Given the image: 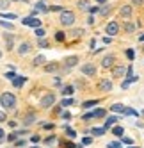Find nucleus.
Here are the masks:
<instances>
[{
    "label": "nucleus",
    "mask_w": 144,
    "mask_h": 148,
    "mask_svg": "<svg viewBox=\"0 0 144 148\" xmlns=\"http://www.w3.org/2000/svg\"><path fill=\"white\" fill-rule=\"evenodd\" d=\"M34 120H36V116H34V114H29L27 118H25V125H32Z\"/></svg>",
    "instance_id": "5701e85b"
},
{
    "label": "nucleus",
    "mask_w": 144,
    "mask_h": 148,
    "mask_svg": "<svg viewBox=\"0 0 144 148\" xmlns=\"http://www.w3.org/2000/svg\"><path fill=\"white\" fill-rule=\"evenodd\" d=\"M16 137H18V134H16V132H13V134H9V137H7V139H9V141H14Z\"/></svg>",
    "instance_id": "79ce46f5"
},
{
    "label": "nucleus",
    "mask_w": 144,
    "mask_h": 148,
    "mask_svg": "<svg viewBox=\"0 0 144 148\" xmlns=\"http://www.w3.org/2000/svg\"><path fill=\"white\" fill-rule=\"evenodd\" d=\"M62 146H64V148H77V146H75L73 143H69V141H68V143L64 141V143H62Z\"/></svg>",
    "instance_id": "4c0bfd02"
},
{
    "label": "nucleus",
    "mask_w": 144,
    "mask_h": 148,
    "mask_svg": "<svg viewBox=\"0 0 144 148\" xmlns=\"http://www.w3.org/2000/svg\"><path fill=\"white\" fill-rule=\"evenodd\" d=\"M5 41H7V48H13V34H5Z\"/></svg>",
    "instance_id": "412c9836"
},
{
    "label": "nucleus",
    "mask_w": 144,
    "mask_h": 148,
    "mask_svg": "<svg viewBox=\"0 0 144 148\" xmlns=\"http://www.w3.org/2000/svg\"><path fill=\"white\" fill-rule=\"evenodd\" d=\"M2 137H4V130H2V129H0V139H2Z\"/></svg>",
    "instance_id": "6e6d98bb"
},
{
    "label": "nucleus",
    "mask_w": 144,
    "mask_h": 148,
    "mask_svg": "<svg viewBox=\"0 0 144 148\" xmlns=\"http://www.w3.org/2000/svg\"><path fill=\"white\" fill-rule=\"evenodd\" d=\"M54 141H55V137H54V136H50V137H46V141H45V143H46V145H52Z\"/></svg>",
    "instance_id": "a19ab883"
},
{
    "label": "nucleus",
    "mask_w": 144,
    "mask_h": 148,
    "mask_svg": "<svg viewBox=\"0 0 144 148\" xmlns=\"http://www.w3.org/2000/svg\"><path fill=\"white\" fill-rule=\"evenodd\" d=\"M114 56H107L105 59H103V68H110V66H114Z\"/></svg>",
    "instance_id": "ddd939ff"
},
{
    "label": "nucleus",
    "mask_w": 144,
    "mask_h": 148,
    "mask_svg": "<svg viewBox=\"0 0 144 148\" xmlns=\"http://www.w3.org/2000/svg\"><path fill=\"white\" fill-rule=\"evenodd\" d=\"M125 30H126V32H133V30H135V25H132V23H125Z\"/></svg>",
    "instance_id": "a878e982"
},
{
    "label": "nucleus",
    "mask_w": 144,
    "mask_h": 148,
    "mask_svg": "<svg viewBox=\"0 0 144 148\" xmlns=\"http://www.w3.org/2000/svg\"><path fill=\"white\" fill-rule=\"evenodd\" d=\"M133 56H135V54H133V50H126V57H128L130 61L133 59Z\"/></svg>",
    "instance_id": "ea45409f"
},
{
    "label": "nucleus",
    "mask_w": 144,
    "mask_h": 148,
    "mask_svg": "<svg viewBox=\"0 0 144 148\" xmlns=\"http://www.w3.org/2000/svg\"><path fill=\"white\" fill-rule=\"evenodd\" d=\"M5 77H7V79H11V80H13V79H14L16 75H14V73H13V71H9V73H5Z\"/></svg>",
    "instance_id": "37998d69"
},
{
    "label": "nucleus",
    "mask_w": 144,
    "mask_h": 148,
    "mask_svg": "<svg viewBox=\"0 0 144 148\" xmlns=\"http://www.w3.org/2000/svg\"><path fill=\"white\" fill-rule=\"evenodd\" d=\"M89 11H91V13H92V14H94V13H98V11H100V9H98V7H96V5H94V7H91V9H89Z\"/></svg>",
    "instance_id": "8fccbe9b"
},
{
    "label": "nucleus",
    "mask_w": 144,
    "mask_h": 148,
    "mask_svg": "<svg viewBox=\"0 0 144 148\" xmlns=\"http://www.w3.org/2000/svg\"><path fill=\"white\" fill-rule=\"evenodd\" d=\"M78 7L86 9V7H87V0H80V2H78Z\"/></svg>",
    "instance_id": "e433bc0d"
},
{
    "label": "nucleus",
    "mask_w": 144,
    "mask_h": 148,
    "mask_svg": "<svg viewBox=\"0 0 144 148\" xmlns=\"http://www.w3.org/2000/svg\"><path fill=\"white\" fill-rule=\"evenodd\" d=\"M36 36H37V38H43V36H45V30L41 29V27H39V29H36Z\"/></svg>",
    "instance_id": "7c9ffc66"
},
{
    "label": "nucleus",
    "mask_w": 144,
    "mask_h": 148,
    "mask_svg": "<svg viewBox=\"0 0 144 148\" xmlns=\"http://www.w3.org/2000/svg\"><path fill=\"white\" fill-rule=\"evenodd\" d=\"M60 23L69 27V25H73L75 23V13H71V11H60Z\"/></svg>",
    "instance_id": "f03ea898"
},
{
    "label": "nucleus",
    "mask_w": 144,
    "mask_h": 148,
    "mask_svg": "<svg viewBox=\"0 0 144 148\" xmlns=\"http://www.w3.org/2000/svg\"><path fill=\"white\" fill-rule=\"evenodd\" d=\"M66 132H68V136H69V137H75V136H77V134H75V130H73V129H69V127L66 129Z\"/></svg>",
    "instance_id": "c9c22d12"
},
{
    "label": "nucleus",
    "mask_w": 144,
    "mask_h": 148,
    "mask_svg": "<svg viewBox=\"0 0 144 148\" xmlns=\"http://www.w3.org/2000/svg\"><path fill=\"white\" fill-rule=\"evenodd\" d=\"M118 120H119L118 116H109V118H107V121H105V127H103V129H105V130H107V129H110V127L114 125Z\"/></svg>",
    "instance_id": "f8f14e48"
},
{
    "label": "nucleus",
    "mask_w": 144,
    "mask_h": 148,
    "mask_svg": "<svg viewBox=\"0 0 144 148\" xmlns=\"http://www.w3.org/2000/svg\"><path fill=\"white\" fill-rule=\"evenodd\" d=\"M125 73H126L125 66H114V70H112V75H114V77H123Z\"/></svg>",
    "instance_id": "6e6552de"
},
{
    "label": "nucleus",
    "mask_w": 144,
    "mask_h": 148,
    "mask_svg": "<svg viewBox=\"0 0 144 148\" xmlns=\"http://www.w3.org/2000/svg\"><path fill=\"white\" fill-rule=\"evenodd\" d=\"M29 52H30V45L29 43H22L18 47V54L20 56H25V54H29Z\"/></svg>",
    "instance_id": "9b49d317"
},
{
    "label": "nucleus",
    "mask_w": 144,
    "mask_h": 148,
    "mask_svg": "<svg viewBox=\"0 0 144 148\" xmlns=\"http://www.w3.org/2000/svg\"><path fill=\"white\" fill-rule=\"evenodd\" d=\"M55 102V97H54V93H48L43 97V100H41V107H52Z\"/></svg>",
    "instance_id": "20e7f679"
},
{
    "label": "nucleus",
    "mask_w": 144,
    "mask_h": 148,
    "mask_svg": "<svg viewBox=\"0 0 144 148\" xmlns=\"http://www.w3.org/2000/svg\"><path fill=\"white\" fill-rule=\"evenodd\" d=\"M32 143H39V136H32V139H30Z\"/></svg>",
    "instance_id": "de8ad7c7"
},
{
    "label": "nucleus",
    "mask_w": 144,
    "mask_h": 148,
    "mask_svg": "<svg viewBox=\"0 0 144 148\" xmlns=\"http://www.w3.org/2000/svg\"><path fill=\"white\" fill-rule=\"evenodd\" d=\"M91 114H92V118H105L107 112H105V109H96V111H92Z\"/></svg>",
    "instance_id": "4468645a"
},
{
    "label": "nucleus",
    "mask_w": 144,
    "mask_h": 148,
    "mask_svg": "<svg viewBox=\"0 0 144 148\" xmlns=\"http://www.w3.org/2000/svg\"><path fill=\"white\" fill-rule=\"evenodd\" d=\"M139 39H141V41H144V34H142V36H141V38H139Z\"/></svg>",
    "instance_id": "13d9d810"
},
{
    "label": "nucleus",
    "mask_w": 144,
    "mask_h": 148,
    "mask_svg": "<svg viewBox=\"0 0 144 148\" xmlns=\"http://www.w3.org/2000/svg\"><path fill=\"white\" fill-rule=\"evenodd\" d=\"M7 7H9V0H0V11H4Z\"/></svg>",
    "instance_id": "b1692460"
},
{
    "label": "nucleus",
    "mask_w": 144,
    "mask_h": 148,
    "mask_svg": "<svg viewBox=\"0 0 144 148\" xmlns=\"http://www.w3.org/2000/svg\"><path fill=\"white\" fill-rule=\"evenodd\" d=\"M91 118H92V114H86V116H84L82 120H84V121H87V120H91Z\"/></svg>",
    "instance_id": "603ef678"
},
{
    "label": "nucleus",
    "mask_w": 144,
    "mask_h": 148,
    "mask_svg": "<svg viewBox=\"0 0 144 148\" xmlns=\"http://www.w3.org/2000/svg\"><path fill=\"white\" fill-rule=\"evenodd\" d=\"M23 82H25V77H14V79H13L14 88H22V86H23Z\"/></svg>",
    "instance_id": "2eb2a0df"
},
{
    "label": "nucleus",
    "mask_w": 144,
    "mask_h": 148,
    "mask_svg": "<svg viewBox=\"0 0 144 148\" xmlns=\"http://www.w3.org/2000/svg\"><path fill=\"white\" fill-rule=\"evenodd\" d=\"M62 95H64V97L73 95V86H66V88H62Z\"/></svg>",
    "instance_id": "aec40b11"
},
{
    "label": "nucleus",
    "mask_w": 144,
    "mask_h": 148,
    "mask_svg": "<svg viewBox=\"0 0 144 148\" xmlns=\"http://www.w3.org/2000/svg\"><path fill=\"white\" fill-rule=\"evenodd\" d=\"M123 143H125V145H132V139H130V137H123Z\"/></svg>",
    "instance_id": "c03bdc74"
},
{
    "label": "nucleus",
    "mask_w": 144,
    "mask_h": 148,
    "mask_svg": "<svg viewBox=\"0 0 144 148\" xmlns=\"http://www.w3.org/2000/svg\"><path fill=\"white\" fill-rule=\"evenodd\" d=\"M52 11H62V7H60V5H54Z\"/></svg>",
    "instance_id": "3c124183"
},
{
    "label": "nucleus",
    "mask_w": 144,
    "mask_h": 148,
    "mask_svg": "<svg viewBox=\"0 0 144 148\" xmlns=\"http://www.w3.org/2000/svg\"><path fill=\"white\" fill-rule=\"evenodd\" d=\"M2 121H5V112L0 111V123H2Z\"/></svg>",
    "instance_id": "a18cd8bd"
},
{
    "label": "nucleus",
    "mask_w": 144,
    "mask_h": 148,
    "mask_svg": "<svg viewBox=\"0 0 144 148\" xmlns=\"http://www.w3.org/2000/svg\"><path fill=\"white\" fill-rule=\"evenodd\" d=\"M105 30H107V34H109V36H114V34H118L119 25H118L116 22H110V23L107 25V29H105Z\"/></svg>",
    "instance_id": "423d86ee"
},
{
    "label": "nucleus",
    "mask_w": 144,
    "mask_h": 148,
    "mask_svg": "<svg viewBox=\"0 0 144 148\" xmlns=\"http://www.w3.org/2000/svg\"><path fill=\"white\" fill-rule=\"evenodd\" d=\"M55 39L57 41H64V32H57L55 34Z\"/></svg>",
    "instance_id": "473e14b6"
},
{
    "label": "nucleus",
    "mask_w": 144,
    "mask_h": 148,
    "mask_svg": "<svg viewBox=\"0 0 144 148\" xmlns=\"http://www.w3.org/2000/svg\"><path fill=\"white\" fill-rule=\"evenodd\" d=\"M110 13V7L109 5H103V7H101V14H103V16H107Z\"/></svg>",
    "instance_id": "c85d7f7f"
},
{
    "label": "nucleus",
    "mask_w": 144,
    "mask_h": 148,
    "mask_svg": "<svg viewBox=\"0 0 144 148\" xmlns=\"http://www.w3.org/2000/svg\"><path fill=\"white\" fill-rule=\"evenodd\" d=\"M98 103V100H89V102H84V105L82 107L84 109H89V107H92V105H96Z\"/></svg>",
    "instance_id": "4be33fe9"
},
{
    "label": "nucleus",
    "mask_w": 144,
    "mask_h": 148,
    "mask_svg": "<svg viewBox=\"0 0 144 148\" xmlns=\"http://www.w3.org/2000/svg\"><path fill=\"white\" fill-rule=\"evenodd\" d=\"M84 145H91V137H84V141H82Z\"/></svg>",
    "instance_id": "09e8293b"
},
{
    "label": "nucleus",
    "mask_w": 144,
    "mask_h": 148,
    "mask_svg": "<svg viewBox=\"0 0 144 148\" xmlns=\"http://www.w3.org/2000/svg\"><path fill=\"white\" fill-rule=\"evenodd\" d=\"M107 148H121V143H118V141H114V143H109V146Z\"/></svg>",
    "instance_id": "2f4dec72"
},
{
    "label": "nucleus",
    "mask_w": 144,
    "mask_h": 148,
    "mask_svg": "<svg viewBox=\"0 0 144 148\" xmlns=\"http://www.w3.org/2000/svg\"><path fill=\"white\" fill-rule=\"evenodd\" d=\"M100 89H101V91H110V89H112V82H110L109 79L100 80Z\"/></svg>",
    "instance_id": "0eeeda50"
},
{
    "label": "nucleus",
    "mask_w": 144,
    "mask_h": 148,
    "mask_svg": "<svg viewBox=\"0 0 144 148\" xmlns=\"http://www.w3.org/2000/svg\"><path fill=\"white\" fill-rule=\"evenodd\" d=\"M34 148H37V146H34Z\"/></svg>",
    "instance_id": "052dcab7"
},
{
    "label": "nucleus",
    "mask_w": 144,
    "mask_h": 148,
    "mask_svg": "<svg viewBox=\"0 0 144 148\" xmlns=\"http://www.w3.org/2000/svg\"><path fill=\"white\" fill-rule=\"evenodd\" d=\"M45 70H46V71H55V70H57V64H55V62H52V64H46Z\"/></svg>",
    "instance_id": "393cba45"
},
{
    "label": "nucleus",
    "mask_w": 144,
    "mask_h": 148,
    "mask_svg": "<svg viewBox=\"0 0 144 148\" xmlns=\"http://www.w3.org/2000/svg\"><path fill=\"white\" fill-rule=\"evenodd\" d=\"M39 47H43V48H45V47H48V43H46L45 39H41V41H39Z\"/></svg>",
    "instance_id": "49530a36"
},
{
    "label": "nucleus",
    "mask_w": 144,
    "mask_h": 148,
    "mask_svg": "<svg viewBox=\"0 0 144 148\" xmlns=\"http://www.w3.org/2000/svg\"><path fill=\"white\" fill-rule=\"evenodd\" d=\"M0 57H2V52H0Z\"/></svg>",
    "instance_id": "bf43d9fd"
},
{
    "label": "nucleus",
    "mask_w": 144,
    "mask_h": 148,
    "mask_svg": "<svg viewBox=\"0 0 144 148\" xmlns=\"http://www.w3.org/2000/svg\"><path fill=\"white\" fill-rule=\"evenodd\" d=\"M96 2H100V4H105V0H96Z\"/></svg>",
    "instance_id": "4d7b16f0"
},
{
    "label": "nucleus",
    "mask_w": 144,
    "mask_h": 148,
    "mask_svg": "<svg viewBox=\"0 0 144 148\" xmlns=\"http://www.w3.org/2000/svg\"><path fill=\"white\" fill-rule=\"evenodd\" d=\"M71 103H73V100H71V98H64L62 102H60V105H64V107H66V105H71Z\"/></svg>",
    "instance_id": "c756f323"
},
{
    "label": "nucleus",
    "mask_w": 144,
    "mask_h": 148,
    "mask_svg": "<svg viewBox=\"0 0 144 148\" xmlns=\"http://www.w3.org/2000/svg\"><path fill=\"white\" fill-rule=\"evenodd\" d=\"M125 114H128V116H139V112L133 111V109H125Z\"/></svg>",
    "instance_id": "cd10ccee"
},
{
    "label": "nucleus",
    "mask_w": 144,
    "mask_h": 148,
    "mask_svg": "<svg viewBox=\"0 0 144 148\" xmlns=\"http://www.w3.org/2000/svg\"><path fill=\"white\" fill-rule=\"evenodd\" d=\"M45 61H46L45 56H37V57L34 59V64H36V66H41V64H45Z\"/></svg>",
    "instance_id": "a211bd4d"
},
{
    "label": "nucleus",
    "mask_w": 144,
    "mask_h": 148,
    "mask_svg": "<svg viewBox=\"0 0 144 148\" xmlns=\"http://www.w3.org/2000/svg\"><path fill=\"white\" fill-rule=\"evenodd\" d=\"M37 9H39V11H45V13L48 11V9L45 7V2H39V4H37Z\"/></svg>",
    "instance_id": "72a5a7b5"
},
{
    "label": "nucleus",
    "mask_w": 144,
    "mask_h": 148,
    "mask_svg": "<svg viewBox=\"0 0 144 148\" xmlns=\"http://www.w3.org/2000/svg\"><path fill=\"white\" fill-rule=\"evenodd\" d=\"M73 34L78 38V36H82V34H84V30H82V29H75V30H73Z\"/></svg>",
    "instance_id": "58836bf2"
},
{
    "label": "nucleus",
    "mask_w": 144,
    "mask_h": 148,
    "mask_svg": "<svg viewBox=\"0 0 144 148\" xmlns=\"http://www.w3.org/2000/svg\"><path fill=\"white\" fill-rule=\"evenodd\" d=\"M133 4H144V0H132Z\"/></svg>",
    "instance_id": "5fc2aeb1"
},
{
    "label": "nucleus",
    "mask_w": 144,
    "mask_h": 148,
    "mask_svg": "<svg viewBox=\"0 0 144 148\" xmlns=\"http://www.w3.org/2000/svg\"><path fill=\"white\" fill-rule=\"evenodd\" d=\"M110 109L114 111V112H125V107H123L121 103H114V105H110Z\"/></svg>",
    "instance_id": "dca6fc26"
},
{
    "label": "nucleus",
    "mask_w": 144,
    "mask_h": 148,
    "mask_svg": "<svg viewBox=\"0 0 144 148\" xmlns=\"http://www.w3.org/2000/svg\"><path fill=\"white\" fill-rule=\"evenodd\" d=\"M80 71L84 73V75H87V77H94L96 75V66L92 64V62H87V64H84L80 68Z\"/></svg>",
    "instance_id": "7ed1b4c3"
},
{
    "label": "nucleus",
    "mask_w": 144,
    "mask_h": 148,
    "mask_svg": "<svg viewBox=\"0 0 144 148\" xmlns=\"http://www.w3.org/2000/svg\"><path fill=\"white\" fill-rule=\"evenodd\" d=\"M0 103L4 105V109H14L16 97L13 93H4V95H0Z\"/></svg>",
    "instance_id": "f257e3e1"
},
{
    "label": "nucleus",
    "mask_w": 144,
    "mask_h": 148,
    "mask_svg": "<svg viewBox=\"0 0 144 148\" xmlns=\"http://www.w3.org/2000/svg\"><path fill=\"white\" fill-rule=\"evenodd\" d=\"M2 18H7V20H14V18H16V14H9V13H4V14H2Z\"/></svg>",
    "instance_id": "f704fd0d"
},
{
    "label": "nucleus",
    "mask_w": 144,
    "mask_h": 148,
    "mask_svg": "<svg viewBox=\"0 0 144 148\" xmlns=\"http://www.w3.org/2000/svg\"><path fill=\"white\" fill-rule=\"evenodd\" d=\"M22 22H23V25H29V27H34V29H39V25H41V20H37V18H34V16H29V18H23Z\"/></svg>",
    "instance_id": "39448f33"
},
{
    "label": "nucleus",
    "mask_w": 144,
    "mask_h": 148,
    "mask_svg": "<svg viewBox=\"0 0 144 148\" xmlns=\"http://www.w3.org/2000/svg\"><path fill=\"white\" fill-rule=\"evenodd\" d=\"M0 25L5 27V29H9V30H13V23H7V22H4V20H0Z\"/></svg>",
    "instance_id": "bb28decb"
},
{
    "label": "nucleus",
    "mask_w": 144,
    "mask_h": 148,
    "mask_svg": "<svg viewBox=\"0 0 144 148\" xmlns=\"http://www.w3.org/2000/svg\"><path fill=\"white\" fill-rule=\"evenodd\" d=\"M119 13H121L123 18H130V16H132V5H123Z\"/></svg>",
    "instance_id": "9d476101"
},
{
    "label": "nucleus",
    "mask_w": 144,
    "mask_h": 148,
    "mask_svg": "<svg viewBox=\"0 0 144 148\" xmlns=\"http://www.w3.org/2000/svg\"><path fill=\"white\" fill-rule=\"evenodd\" d=\"M103 43H105V45H109V43H110V36H109V38H103Z\"/></svg>",
    "instance_id": "864d4df0"
},
{
    "label": "nucleus",
    "mask_w": 144,
    "mask_h": 148,
    "mask_svg": "<svg viewBox=\"0 0 144 148\" xmlns=\"http://www.w3.org/2000/svg\"><path fill=\"white\" fill-rule=\"evenodd\" d=\"M91 134H94V136H103V134H105V129H103V127H96V129L91 130Z\"/></svg>",
    "instance_id": "f3484780"
},
{
    "label": "nucleus",
    "mask_w": 144,
    "mask_h": 148,
    "mask_svg": "<svg viewBox=\"0 0 144 148\" xmlns=\"http://www.w3.org/2000/svg\"><path fill=\"white\" fill-rule=\"evenodd\" d=\"M77 62H78V57H77V56H71V57H68V59L64 61V66H66V68H73Z\"/></svg>",
    "instance_id": "1a4fd4ad"
},
{
    "label": "nucleus",
    "mask_w": 144,
    "mask_h": 148,
    "mask_svg": "<svg viewBox=\"0 0 144 148\" xmlns=\"http://www.w3.org/2000/svg\"><path fill=\"white\" fill-rule=\"evenodd\" d=\"M112 134H114V136H123V134H125V130H123V127H114V129H112Z\"/></svg>",
    "instance_id": "6ab92c4d"
}]
</instances>
